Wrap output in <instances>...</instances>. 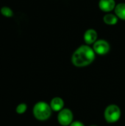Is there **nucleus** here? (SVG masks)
Masks as SVG:
<instances>
[{
	"instance_id": "f257e3e1",
	"label": "nucleus",
	"mask_w": 125,
	"mask_h": 126,
	"mask_svg": "<svg viewBox=\"0 0 125 126\" xmlns=\"http://www.w3.org/2000/svg\"><path fill=\"white\" fill-rule=\"evenodd\" d=\"M95 59V52L88 45H82L77 48L72 55L71 61L77 67L86 66Z\"/></svg>"
},
{
	"instance_id": "f03ea898",
	"label": "nucleus",
	"mask_w": 125,
	"mask_h": 126,
	"mask_svg": "<svg viewBox=\"0 0 125 126\" xmlns=\"http://www.w3.org/2000/svg\"><path fill=\"white\" fill-rule=\"evenodd\" d=\"M33 114L38 120H46L52 114V109L46 103L38 102L33 108Z\"/></svg>"
},
{
	"instance_id": "7ed1b4c3",
	"label": "nucleus",
	"mask_w": 125,
	"mask_h": 126,
	"mask_svg": "<svg viewBox=\"0 0 125 126\" xmlns=\"http://www.w3.org/2000/svg\"><path fill=\"white\" fill-rule=\"evenodd\" d=\"M121 117V111L116 105L108 106L105 111V118L108 123H113L117 122Z\"/></svg>"
},
{
	"instance_id": "20e7f679",
	"label": "nucleus",
	"mask_w": 125,
	"mask_h": 126,
	"mask_svg": "<svg viewBox=\"0 0 125 126\" xmlns=\"http://www.w3.org/2000/svg\"><path fill=\"white\" fill-rule=\"evenodd\" d=\"M57 120L63 126L71 125L73 120V114L71 111L69 109H63L60 111V113L57 115Z\"/></svg>"
},
{
	"instance_id": "39448f33",
	"label": "nucleus",
	"mask_w": 125,
	"mask_h": 126,
	"mask_svg": "<svg viewBox=\"0 0 125 126\" xmlns=\"http://www.w3.org/2000/svg\"><path fill=\"white\" fill-rule=\"evenodd\" d=\"M110 44L109 43L103 39L97 41L93 46V49L94 50L95 53L101 55H106L110 51Z\"/></svg>"
},
{
	"instance_id": "423d86ee",
	"label": "nucleus",
	"mask_w": 125,
	"mask_h": 126,
	"mask_svg": "<svg viewBox=\"0 0 125 126\" xmlns=\"http://www.w3.org/2000/svg\"><path fill=\"white\" fill-rule=\"evenodd\" d=\"M116 4L115 0H99V7L101 10L105 13H109L115 9Z\"/></svg>"
},
{
	"instance_id": "0eeeda50",
	"label": "nucleus",
	"mask_w": 125,
	"mask_h": 126,
	"mask_svg": "<svg viewBox=\"0 0 125 126\" xmlns=\"http://www.w3.org/2000/svg\"><path fill=\"white\" fill-rule=\"evenodd\" d=\"M83 38L87 44H94L97 41V32L94 29H88L84 33Z\"/></svg>"
},
{
	"instance_id": "6e6552de",
	"label": "nucleus",
	"mask_w": 125,
	"mask_h": 126,
	"mask_svg": "<svg viewBox=\"0 0 125 126\" xmlns=\"http://www.w3.org/2000/svg\"><path fill=\"white\" fill-rule=\"evenodd\" d=\"M64 106V102L60 97H55L52 100L50 107L55 111H60Z\"/></svg>"
},
{
	"instance_id": "1a4fd4ad",
	"label": "nucleus",
	"mask_w": 125,
	"mask_h": 126,
	"mask_svg": "<svg viewBox=\"0 0 125 126\" xmlns=\"http://www.w3.org/2000/svg\"><path fill=\"white\" fill-rule=\"evenodd\" d=\"M114 10L116 16L119 18L125 21V3H119L116 4Z\"/></svg>"
},
{
	"instance_id": "9d476101",
	"label": "nucleus",
	"mask_w": 125,
	"mask_h": 126,
	"mask_svg": "<svg viewBox=\"0 0 125 126\" xmlns=\"http://www.w3.org/2000/svg\"><path fill=\"white\" fill-rule=\"evenodd\" d=\"M118 17L116 16V14H113V13H107L104 18H103V21L106 24L108 25H115L117 24L118 22Z\"/></svg>"
},
{
	"instance_id": "9b49d317",
	"label": "nucleus",
	"mask_w": 125,
	"mask_h": 126,
	"mask_svg": "<svg viewBox=\"0 0 125 126\" xmlns=\"http://www.w3.org/2000/svg\"><path fill=\"white\" fill-rule=\"evenodd\" d=\"M1 13L2 16H5L7 18H10L13 16V12L12 9L7 6L2 7L1 8Z\"/></svg>"
},
{
	"instance_id": "f8f14e48",
	"label": "nucleus",
	"mask_w": 125,
	"mask_h": 126,
	"mask_svg": "<svg viewBox=\"0 0 125 126\" xmlns=\"http://www.w3.org/2000/svg\"><path fill=\"white\" fill-rule=\"evenodd\" d=\"M27 108V105L25 103H21V104H19L17 106V108H16V112L18 114H23V113H24L26 111Z\"/></svg>"
},
{
	"instance_id": "ddd939ff",
	"label": "nucleus",
	"mask_w": 125,
	"mask_h": 126,
	"mask_svg": "<svg viewBox=\"0 0 125 126\" xmlns=\"http://www.w3.org/2000/svg\"><path fill=\"white\" fill-rule=\"evenodd\" d=\"M70 126H85L81 122L79 121H76V122H73L71 123Z\"/></svg>"
},
{
	"instance_id": "4468645a",
	"label": "nucleus",
	"mask_w": 125,
	"mask_h": 126,
	"mask_svg": "<svg viewBox=\"0 0 125 126\" xmlns=\"http://www.w3.org/2000/svg\"></svg>"
}]
</instances>
